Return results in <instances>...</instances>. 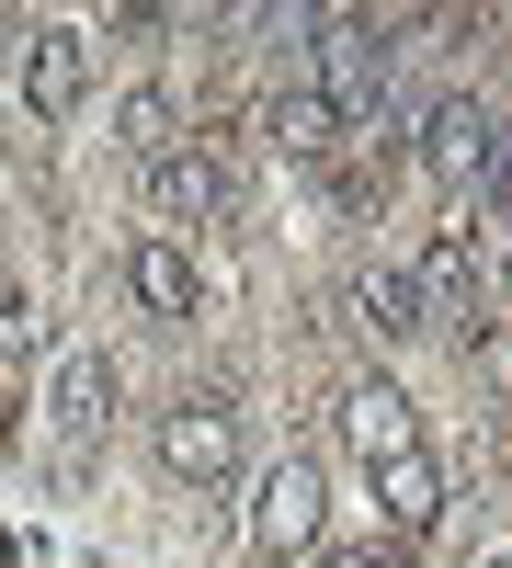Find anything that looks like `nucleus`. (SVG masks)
<instances>
[{
	"label": "nucleus",
	"mask_w": 512,
	"mask_h": 568,
	"mask_svg": "<svg viewBox=\"0 0 512 568\" xmlns=\"http://www.w3.org/2000/svg\"><path fill=\"white\" fill-rule=\"evenodd\" d=\"M410 284H422V329L479 342V329L501 318V296H512V227H490V216L455 205V216L433 227V251L410 262Z\"/></svg>",
	"instance_id": "obj_1"
},
{
	"label": "nucleus",
	"mask_w": 512,
	"mask_h": 568,
	"mask_svg": "<svg viewBox=\"0 0 512 568\" xmlns=\"http://www.w3.org/2000/svg\"><path fill=\"white\" fill-rule=\"evenodd\" d=\"M149 455H160L171 489H228V478H240V420H228L217 398H171L149 420Z\"/></svg>",
	"instance_id": "obj_2"
},
{
	"label": "nucleus",
	"mask_w": 512,
	"mask_h": 568,
	"mask_svg": "<svg viewBox=\"0 0 512 568\" xmlns=\"http://www.w3.org/2000/svg\"><path fill=\"white\" fill-rule=\"evenodd\" d=\"M251 546L262 557H308L319 546V466L308 455H273L251 478Z\"/></svg>",
	"instance_id": "obj_3"
},
{
	"label": "nucleus",
	"mask_w": 512,
	"mask_h": 568,
	"mask_svg": "<svg viewBox=\"0 0 512 568\" xmlns=\"http://www.w3.org/2000/svg\"><path fill=\"white\" fill-rule=\"evenodd\" d=\"M479 149H490V103H468V91L422 103V125H410V160H422L455 205H468V182H479Z\"/></svg>",
	"instance_id": "obj_4"
},
{
	"label": "nucleus",
	"mask_w": 512,
	"mask_h": 568,
	"mask_svg": "<svg viewBox=\"0 0 512 568\" xmlns=\"http://www.w3.org/2000/svg\"><path fill=\"white\" fill-rule=\"evenodd\" d=\"M103 420H114V364L80 342V353H58V375H46V433H58V455H80Z\"/></svg>",
	"instance_id": "obj_5"
},
{
	"label": "nucleus",
	"mask_w": 512,
	"mask_h": 568,
	"mask_svg": "<svg viewBox=\"0 0 512 568\" xmlns=\"http://www.w3.org/2000/svg\"><path fill=\"white\" fill-rule=\"evenodd\" d=\"M342 318H353L377 353H399L410 329H422V284H410V262H353V273H342Z\"/></svg>",
	"instance_id": "obj_6"
},
{
	"label": "nucleus",
	"mask_w": 512,
	"mask_h": 568,
	"mask_svg": "<svg viewBox=\"0 0 512 568\" xmlns=\"http://www.w3.org/2000/svg\"><path fill=\"white\" fill-rule=\"evenodd\" d=\"M342 444H353L364 466L422 455V420H410V387H399V375H353V387H342Z\"/></svg>",
	"instance_id": "obj_7"
},
{
	"label": "nucleus",
	"mask_w": 512,
	"mask_h": 568,
	"mask_svg": "<svg viewBox=\"0 0 512 568\" xmlns=\"http://www.w3.org/2000/svg\"><path fill=\"white\" fill-rule=\"evenodd\" d=\"M137 182H149V205L171 216V227H217L228 205H240V182H228L205 149H194V136H182V149L171 160H149V171H137Z\"/></svg>",
	"instance_id": "obj_8"
},
{
	"label": "nucleus",
	"mask_w": 512,
	"mask_h": 568,
	"mask_svg": "<svg viewBox=\"0 0 512 568\" xmlns=\"http://www.w3.org/2000/svg\"><path fill=\"white\" fill-rule=\"evenodd\" d=\"M80 91H91V45L69 23H23V103L58 125V114H80Z\"/></svg>",
	"instance_id": "obj_9"
},
{
	"label": "nucleus",
	"mask_w": 512,
	"mask_h": 568,
	"mask_svg": "<svg viewBox=\"0 0 512 568\" xmlns=\"http://www.w3.org/2000/svg\"><path fill=\"white\" fill-rule=\"evenodd\" d=\"M262 136H273L285 160H331V149H342V114H331V91L297 69V80H273V91H262Z\"/></svg>",
	"instance_id": "obj_10"
},
{
	"label": "nucleus",
	"mask_w": 512,
	"mask_h": 568,
	"mask_svg": "<svg viewBox=\"0 0 512 568\" xmlns=\"http://www.w3.org/2000/svg\"><path fill=\"white\" fill-rule=\"evenodd\" d=\"M377 511H388L399 546L433 535V524H444V466H433V455H388V466H377Z\"/></svg>",
	"instance_id": "obj_11"
},
{
	"label": "nucleus",
	"mask_w": 512,
	"mask_h": 568,
	"mask_svg": "<svg viewBox=\"0 0 512 568\" xmlns=\"http://www.w3.org/2000/svg\"><path fill=\"white\" fill-rule=\"evenodd\" d=\"M126 284L149 296V318H194V251H182V240H137Z\"/></svg>",
	"instance_id": "obj_12"
},
{
	"label": "nucleus",
	"mask_w": 512,
	"mask_h": 568,
	"mask_svg": "<svg viewBox=\"0 0 512 568\" xmlns=\"http://www.w3.org/2000/svg\"><path fill=\"white\" fill-rule=\"evenodd\" d=\"M114 149H126L137 171L182 149V114H171V91H126V103H114Z\"/></svg>",
	"instance_id": "obj_13"
},
{
	"label": "nucleus",
	"mask_w": 512,
	"mask_h": 568,
	"mask_svg": "<svg viewBox=\"0 0 512 568\" xmlns=\"http://www.w3.org/2000/svg\"><path fill=\"white\" fill-rule=\"evenodd\" d=\"M468 216L512 227V114H490V149H479V182H468Z\"/></svg>",
	"instance_id": "obj_14"
},
{
	"label": "nucleus",
	"mask_w": 512,
	"mask_h": 568,
	"mask_svg": "<svg viewBox=\"0 0 512 568\" xmlns=\"http://www.w3.org/2000/svg\"><path fill=\"white\" fill-rule=\"evenodd\" d=\"M34 342V296H23V284H0V353H23Z\"/></svg>",
	"instance_id": "obj_15"
},
{
	"label": "nucleus",
	"mask_w": 512,
	"mask_h": 568,
	"mask_svg": "<svg viewBox=\"0 0 512 568\" xmlns=\"http://www.w3.org/2000/svg\"><path fill=\"white\" fill-rule=\"evenodd\" d=\"M308 568H410L399 546H331V557H308Z\"/></svg>",
	"instance_id": "obj_16"
},
{
	"label": "nucleus",
	"mask_w": 512,
	"mask_h": 568,
	"mask_svg": "<svg viewBox=\"0 0 512 568\" xmlns=\"http://www.w3.org/2000/svg\"><path fill=\"white\" fill-rule=\"evenodd\" d=\"M501 568H512V557H501Z\"/></svg>",
	"instance_id": "obj_17"
}]
</instances>
